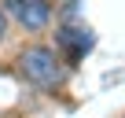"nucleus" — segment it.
Here are the masks:
<instances>
[{
    "label": "nucleus",
    "instance_id": "nucleus-3",
    "mask_svg": "<svg viewBox=\"0 0 125 118\" xmlns=\"http://www.w3.org/2000/svg\"><path fill=\"white\" fill-rule=\"evenodd\" d=\"M55 41H59V48H62V52L70 55V63H77V59L96 44V37H92V30H88V26H66V30H59V37H55Z\"/></svg>",
    "mask_w": 125,
    "mask_h": 118
},
{
    "label": "nucleus",
    "instance_id": "nucleus-4",
    "mask_svg": "<svg viewBox=\"0 0 125 118\" xmlns=\"http://www.w3.org/2000/svg\"><path fill=\"white\" fill-rule=\"evenodd\" d=\"M8 33V19H4V11H0V37Z\"/></svg>",
    "mask_w": 125,
    "mask_h": 118
},
{
    "label": "nucleus",
    "instance_id": "nucleus-1",
    "mask_svg": "<svg viewBox=\"0 0 125 118\" xmlns=\"http://www.w3.org/2000/svg\"><path fill=\"white\" fill-rule=\"evenodd\" d=\"M19 70L26 74V81H33V85H41V89H55V85L62 81L59 55H55L52 48H44V44H33V48H26V52H22Z\"/></svg>",
    "mask_w": 125,
    "mask_h": 118
},
{
    "label": "nucleus",
    "instance_id": "nucleus-2",
    "mask_svg": "<svg viewBox=\"0 0 125 118\" xmlns=\"http://www.w3.org/2000/svg\"><path fill=\"white\" fill-rule=\"evenodd\" d=\"M8 11L22 26H30V30H41L52 19V4H48V0H8Z\"/></svg>",
    "mask_w": 125,
    "mask_h": 118
}]
</instances>
